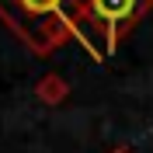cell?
Masks as SVG:
<instances>
[{
    "mask_svg": "<svg viewBox=\"0 0 153 153\" xmlns=\"http://www.w3.org/2000/svg\"><path fill=\"white\" fill-rule=\"evenodd\" d=\"M111 153H129V150H111Z\"/></svg>",
    "mask_w": 153,
    "mask_h": 153,
    "instance_id": "4",
    "label": "cell"
},
{
    "mask_svg": "<svg viewBox=\"0 0 153 153\" xmlns=\"http://www.w3.org/2000/svg\"><path fill=\"white\" fill-rule=\"evenodd\" d=\"M35 91H38V97H42V101H49V105H56V101H63V97H66V84H63L56 73H49L45 80H38Z\"/></svg>",
    "mask_w": 153,
    "mask_h": 153,
    "instance_id": "3",
    "label": "cell"
},
{
    "mask_svg": "<svg viewBox=\"0 0 153 153\" xmlns=\"http://www.w3.org/2000/svg\"><path fill=\"white\" fill-rule=\"evenodd\" d=\"M150 10L153 0H76L73 38L94 59H108Z\"/></svg>",
    "mask_w": 153,
    "mask_h": 153,
    "instance_id": "2",
    "label": "cell"
},
{
    "mask_svg": "<svg viewBox=\"0 0 153 153\" xmlns=\"http://www.w3.org/2000/svg\"><path fill=\"white\" fill-rule=\"evenodd\" d=\"M76 0H0V21L35 56H52L73 38Z\"/></svg>",
    "mask_w": 153,
    "mask_h": 153,
    "instance_id": "1",
    "label": "cell"
}]
</instances>
